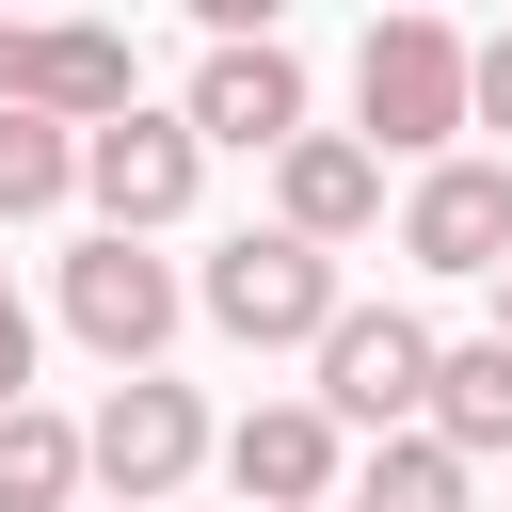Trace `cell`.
<instances>
[{
	"label": "cell",
	"instance_id": "1",
	"mask_svg": "<svg viewBox=\"0 0 512 512\" xmlns=\"http://www.w3.org/2000/svg\"><path fill=\"white\" fill-rule=\"evenodd\" d=\"M464 128H480V48L448 16H368V48H352V144L432 176V160H464Z\"/></svg>",
	"mask_w": 512,
	"mask_h": 512
},
{
	"label": "cell",
	"instance_id": "2",
	"mask_svg": "<svg viewBox=\"0 0 512 512\" xmlns=\"http://www.w3.org/2000/svg\"><path fill=\"white\" fill-rule=\"evenodd\" d=\"M192 320H208V336H240V352H320V336L352 320V288H336V256H320V240L240 224V240L192 272Z\"/></svg>",
	"mask_w": 512,
	"mask_h": 512
},
{
	"label": "cell",
	"instance_id": "3",
	"mask_svg": "<svg viewBox=\"0 0 512 512\" xmlns=\"http://www.w3.org/2000/svg\"><path fill=\"white\" fill-rule=\"evenodd\" d=\"M432 368H448V336H432L416 304H352V320L320 336V384H304V400L384 448V432H432Z\"/></svg>",
	"mask_w": 512,
	"mask_h": 512
},
{
	"label": "cell",
	"instance_id": "4",
	"mask_svg": "<svg viewBox=\"0 0 512 512\" xmlns=\"http://www.w3.org/2000/svg\"><path fill=\"white\" fill-rule=\"evenodd\" d=\"M176 320H192V288H176L160 240H80V256H64V336H80L112 384H144V368L176 352Z\"/></svg>",
	"mask_w": 512,
	"mask_h": 512
},
{
	"label": "cell",
	"instance_id": "5",
	"mask_svg": "<svg viewBox=\"0 0 512 512\" xmlns=\"http://www.w3.org/2000/svg\"><path fill=\"white\" fill-rule=\"evenodd\" d=\"M0 112H48V128H128L144 112V64L128 32H80V16H0Z\"/></svg>",
	"mask_w": 512,
	"mask_h": 512
},
{
	"label": "cell",
	"instance_id": "6",
	"mask_svg": "<svg viewBox=\"0 0 512 512\" xmlns=\"http://www.w3.org/2000/svg\"><path fill=\"white\" fill-rule=\"evenodd\" d=\"M80 448H96V512H160L192 464H224L208 400H192V384H160V368H144V384H112V400L80 416Z\"/></svg>",
	"mask_w": 512,
	"mask_h": 512
},
{
	"label": "cell",
	"instance_id": "7",
	"mask_svg": "<svg viewBox=\"0 0 512 512\" xmlns=\"http://www.w3.org/2000/svg\"><path fill=\"white\" fill-rule=\"evenodd\" d=\"M192 192H208L192 112H128V128L80 144V208H96V240H160V224H192Z\"/></svg>",
	"mask_w": 512,
	"mask_h": 512
},
{
	"label": "cell",
	"instance_id": "8",
	"mask_svg": "<svg viewBox=\"0 0 512 512\" xmlns=\"http://www.w3.org/2000/svg\"><path fill=\"white\" fill-rule=\"evenodd\" d=\"M192 144H240V160H288L304 144V48L288 32H240V48H208L192 64Z\"/></svg>",
	"mask_w": 512,
	"mask_h": 512
},
{
	"label": "cell",
	"instance_id": "9",
	"mask_svg": "<svg viewBox=\"0 0 512 512\" xmlns=\"http://www.w3.org/2000/svg\"><path fill=\"white\" fill-rule=\"evenodd\" d=\"M400 256L448 272V288H496L512 272V160H432L400 192Z\"/></svg>",
	"mask_w": 512,
	"mask_h": 512
},
{
	"label": "cell",
	"instance_id": "10",
	"mask_svg": "<svg viewBox=\"0 0 512 512\" xmlns=\"http://www.w3.org/2000/svg\"><path fill=\"white\" fill-rule=\"evenodd\" d=\"M224 480H240L256 512H336V496H352V432H336L320 400H256V416L224 432Z\"/></svg>",
	"mask_w": 512,
	"mask_h": 512
},
{
	"label": "cell",
	"instance_id": "11",
	"mask_svg": "<svg viewBox=\"0 0 512 512\" xmlns=\"http://www.w3.org/2000/svg\"><path fill=\"white\" fill-rule=\"evenodd\" d=\"M272 224H288V240H320V256H336V240H368V224H384V160H368L352 128H304V144L272 160Z\"/></svg>",
	"mask_w": 512,
	"mask_h": 512
},
{
	"label": "cell",
	"instance_id": "12",
	"mask_svg": "<svg viewBox=\"0 0 512 512\" xmlns=\"http://www.w3.org/2000/svg\"><path fill=\"white\" fill-rule=\"evenodd\" d=\"M80 496H96V448H80V416L16 400V416H0V512H80Z\"/></svg>",
	"mask_w": 512,
	"mask_h": 512
},
{
	"label": "cell",
	"instance_id": "13",
	"mask_svg": "<svg viewBox=\"0 0 512 512\" xmlns=\"http://www.w3.org/2000/svg\"><path fill=\"white\" fill-rule=\"evenodd\" d=\"M432 448H464V464L512 448V352H496V336H448V368H432Z\"/></svg>",
	"mask_w": 512,
	"mask_h": 512
},
{
	"label": "cell",
	"instance_id": "14",
	"mask_svg": "<svg viewBox=\"0 0 512 512\" xmlns=\"http://www.w3.org/2000/svg\"><path fill=\"white\" fill-rule=\"evenodd\" d=\"M336 512H480V464L464 448H432V432H384L368 464H352V496Z\"/></svg>",
	"mask_w": 512,
	"mask_h": 512
},
{
	"label": "cell",
	"instance_id": "15",
	"mask_svg": "<svg viewBox=\"0 0 512 512\" xmlns=\"http://www.w3.org/2000/svg\"><path fill=\"white\" fill-rule=\"evenodd\" d=\"M80 192V128H48V112H0V224H48Z\"/></svg>",
	"mask_w": 512,
	"mask_h": 512
},
{
	"label": "cell",
	"instance_id": "16",
	"mask_svg": "<svg viewBox=\"0 0 512 512\" xmlns=\"http://www.w3.org/2000/svg\"><path fill=\"white\" fill-rule=\"evenodd\" d=\"M32 400V304H16V272H0V416Z\"/></svg>",
	"mask_w": 512,
	"mask_h": 512
},
{
	"label": "cell",
	"instance_id": "17",
	"mask_svg": "<svg viewBox=\"0 0 512 512\" xmlns=\"http://www.w3.org/2000/svg\"><path fill=\"white\" fill-rule=\"evenodd\" d=\"M480 128H512V32H480Z\"/></svg>",
	"mask_w": 512,
	"mask_h": 512
},
{
	"label": "cell",
	"instance_id": "18",
	"mask_svg": "<svg viewBox=\"0 0 512 512\" xmlns=\"http://www.w3.org/2000/svg\"><path fill=\"white\" fill-rule=\"evenodd\" d=\"M480 336H496V352H512V272H496V320H480Z\"/></svg>",
	"mask_w": 512,
	"mask_h": 512
}]
</instances>
